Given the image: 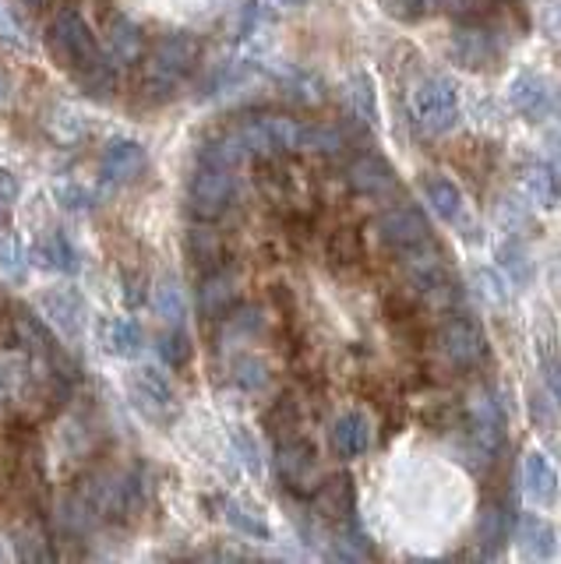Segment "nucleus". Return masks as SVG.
I'll use <instances>...</instances> for the list:
<instances>
[{
  "instance_id": "21",
  "label": "nucleus",
  "mask_w": 561,
  "mask_h": 564,
  "mask_svg": "<svg viewBox=\"0 0 561 564\" xmlns=\"http://www.w3.org/2000/svg\"><path fill=\"white\" fill-rule=\"evenodd\" d=\"M526 191L533 194V202L558 208L561 205V170L558 166H533L526 173Z\"/></svg>"
},
{
  "instance_id": "19",
  "label": "nucleus",
  "mask_w": 561,
  "mask_h": 564,
  "mask_svg": "<svg viewBox=\"0 0 561 564\" xmlns=\"http://www.w3.org/2000/svg\"><path fill=\"white\" fill-rule=\"evenodd\" d=\"M424 198L445 223L463 219V194L452 181H445V176H431V181H424Z\"/></svg>"
},
{
  "instance_id": "22",
  "label": "nucleus",
  "mask_w": 561,
  "mask_h": 564,
  "mask_svg": "<svg viewBox=\"0 0 561 564\" xmlns=\"http://www.w3.org/2000/svg\"><path fill=\"white\" fill-rule=\"evenodd\" d=\"M226 522H230L237 533L251 536V540H272V529L269 522L258 516L255 508L240 505V501H226Z\"/></svg>"
},
{
  "instance_id": "23",
  "label": "nucleus",
  "mask_w": 561,
  "mask_h": 564,
  "mask_svg": "<svg viewBox=\"0 0 561 564\" xmlns=\"http://www.w3.org/2000/svg\"><path fill=\"white\" fill-rule=\"evenodd\" d=\"M36 258H43L46 269H57V272H75V269H78L75 247L67 243V237H61V234L46 237V240L36 247Z\"/></svg>"
},
{
  "instance_id": "16",
  "label": "nucleus",
  "mask_w": 561,
  "mask_h": 564,
  "mask_svg": "<svg viewBox=\"0 0 561 564\" xmlns=\"http://www.w3.org/2000/svg\"><path fill=\"white\" fill-rule=\"evenodd\" d=\"M142 29H138L131 18H114L110 22V35H107V53L114 64H138L142 61Z\"/></svg>"
},
{
  "instance_id": "17",
  "label": "nucleus",
  "mask_w": 561,
  "mask_h": 564,
  "mask_svg": "<svg viewBox=\"0 0 561 564\" xmlns=\"http://www.w3.org/2000/svg\"><path fill=\"white\" fill-rule=\"evenodd\" d=\"M407 275L417 290L424 293H445L452 290V275H449V264L442 261V254H413L407 258Z\"/></svg>"
},
{
  "instance_id": "15",
  "label": "nucleus",
  "mask_w": 561,
  "mask_h": 564,
  "mask_svg": "<svg viewBox=\"0 0 561 564\" xmlns=\"http://www.w3.org/2000/svg\"><path fill=\"white\" fill-rule=\"evenodd\" d=\"M508 102H513L516 110L526 113V117H540L551 106L548 82H543L540 75H530V70H522V75L513 78V88H508Z\"/></svg>"
},
{
  "instance_id": "14",
  "label": "nucleus",
  "mask_w": 561,
  "mask_h": 564,
  "mask_svg": "<svg viewBox=\"0 0 561 564\" xmlns=\"http://www.w3.org/2000/svg\"><path fill=\"white\" fill-rule=\"evenodd\" d=\"M237 296H240V290H237V279L230 272H223V269L205 272L202 286H198V307H202V314L226 317L237 307Z\"/></svg>"
},
{
  "instance_id": "30",
  "label": "nucleus",
  "mask_w": 561,
  "mask_h": 564,
  "mask_svg": "<svg viewBox=\"0 0 561 564\" xmlns=\"http://www.w3.org/2000/svg\"><path fill=\"white\" fill-rule=\"evenodd\" d=\"M460 57L466 67H481L487 57H495V50L487 46V32H481V29L460 32Z\"/></svg>"
},
{
  "instance_id": "32",
  "label": "nucleus",
  "mask_w": 561,
  "mask_h": 564,
  "mask_svg": "<svg viewBox=\"0 0 561 564\" xmlns=\"http://www.w3.org/2000/svg\"><path fill=\"white\" fill-rule=\"evenodd\" d=\"M160 357L170 367H184L191 360V343H187V335L181 328L177 332H166L163 339H160Z\"/></svg>"
},
{
  "instance_id": "3",
  "label": "nucleus",
  "mask_w": 561,
  "mask_h": 564,
  "mask_svg": "<svg viewBox=\"0 0 561 564\" xmlns=\"http://www.w3.org/2000/svg\"><path fill=\"white\" fill-rule=\"evenodd\" d=\"M50 46L57 50L61 64L78 67V75H82V70L96 67L103 57H107V53L99 50L96 35L89 32V25H85V18L75 8H64L54 18V29H50Z\"/></svg>"
},
{
  "instance_id": "5",
  "label": "nucleus",
  "mask_w": 561,
  "mask_h": 564,
  "mask_svg": "<svg viewBox=\"0 0 561 564\" xmlns=\"http://www.w3.org/2000/svg\"><path fill=\"white\" fill-rule=\"evenodd\" d=\"M438 349H442V357L452 367L470 370L487 357V332L477 317H466V314L449 317L442 332H438Z\"/></svg>"
},
{
  "instance_id": "8",
  "label": "nucleus",
  "mask_w": 561,
  "mask_h": 564,
  "mask_svg": "<svg viewBox=\"0 0 561 564\" xmlns=\"http://www.w3.org/2000/svg\"><path fill=\"white\" fill-rule=\"evenodd\" d=\"M346 181H349V187H354L357 194H364V198H385V194L396 191L392 166L385 163L381 155H375V152L357 155L354 163L346 166Z\"/></svg>"
},
{
  "instance_id": "45",
  "label": "nucleus",
  "mask_w": 561,
  "mask_h": 564,
  "mask_svg": "<svg viewBox=\"0 0 561 564\" xmlns=\"http://www.w3.org/2000/svg\"><path fill=\"white\" fill-rule=\"evenodd\" d=\"M558 117H561V99H558Z\"/></svg>"
},
{
  "instance_id": "34",
  "label": "nucleus",
  "mask_w": 561,
  "mask_h": 564,
  "mask_svg": "<svg viewBox=\"0 0 561 564\" xmlns=\"http://www.w3.org/2000/svg\"><path fill=\"white\" fill-rule=\"evenodd\" d=\"M540 370H543V384H548L551 395L561 402V360L551 357V352H543V357H540Z\"/></svg>"
},
{
  "instance_id": "42",
  "label": "nucleus",
  "mask_w": 561,
  "mask_h": 564,
  "mask_svg": "<svg viewBox=\"0 0 561 564\" xmlns=\"http://www.w3.org/2000/svg\"><path fill=\"white\" fill-rule=\"evenodd\" d=\"M279 4H287V8H296V4H304V0H279Z\"/></svg>"
},
{
  "instance_id": "24",
  "label": "nucleus",
  "mask_w": 561,
  "mask_h": 564,
  "mask_svg": "<svg viewBox=\"0 0 561 564\" xmlns=\"http://www.w3.org/2000/svg\"><path fill=\"white\" fill-rule=\"evenodd\" d=\"M107 349L117 357H134L142 349V328H138L131 317H117L107 328Z\"/></svg>"
},
{
  "instance_id": "31",
  "label": "nucleus",
  "mask_w": 561,
  "mask_h": 564,
  "mask_svg": "<svg viewBox=\"0 0 561 564\" xmlns=\"http://www.w3.org/2000/svg\"><path fill=\"white\" fill-rule=\"evenodd\" d=\"M346 96H349V102H354V110H357V117H360V120H375V117H378V106H375V85L367 82L364 75H357L354 82H349Z\"/></svg>"
},
{
  "instance_id": "44",
  "label": "nucleus",
  "mask_w": 561,
  "mask_h": 564,
  "mask_svg": "<svg viewBox=\"0 0 561 564\" xmlns=\"http://www.w3.org/2000/svg\"><path fill=\"white\" fill-rule=\"evenodd\" d=\"M22 4H29V8H40V4H43V0H22Z\"/></svg>"
},
{
  "instance_id": "33",
  "label": "nucleus",
  "mask_w": 561,
  "mask_h": 564,
  "mask_svg": "<svg viewBox=\"0 0 561 564\" xmlns=\"http://www.w3.org/2000/svg\"><path fill=\"white\" fill-rule=\"evenodd\" d=\"M234 378L248 388V392H258V388H266L269 384V375H266V367H261L258 360H251V357H244V360H237V370H234Z\"/></svg>"
},
{
  "instance_id": "40",
  "label": "nucleus",
  "mask_w": 561,
  "mask_h": 564,
  "mask_svg": "<svg viewBox=\"0 0 561 564\" xmlns=\"http://www.w3.org/2000/svg\"><path fill=\"white\" fill-rule=\"evenodd\" d=\"M8 395V381H4V367H0V399Z\"/></svg>"
},
{
  "instance_id": "2",
  "label": "nucleus",
  "mask_w": 561,
  "mask_h": 564,
  "mask_svg": "<svg viewBox=\"0 0 561 564\" xmlns=\"http://www.w3.org/2000/svg\"><path fill=\"white\" fill-rule=\"evenodd\" d=\"M237 198V176L234 166H223V163H205L195 170L187 184V208L195 212V219L202 223H213L219 219L226 208L234 205Z\"/></svg>"
},
{
  "instance_id": "13",
  "label": "nucleus",
  "mask_w": 561,
  "mask_h": 564,
  "mask_svg": "<svg viewBox=\"0 0 561 564\" xmlns=\"http://www.w3.org/2000/svg\"><path fill=\"white\" fill-rule=\"evenodd\" d=\"M131 392L134 402L152 416L173 410V384L160 367H138V375L131 378Z\"/></svg>"
},
{
  "instance_id": "43",
  "label": "nucleus",
  "mask_w": 561,
  "mask_h": 564,
  "mask_svg": "<svg viewBox=\"0 0 561 564\" xmlns=\"http://www.w3.org/2000/svg\"><path fill=\"white\" fill-rule=\"evenodd\" d=\"M551 141H554V152H558V155H561V134H554V138H551Z\"/></svg>"
},
{
  "instance_id": "6",
  "label": "nucleus",
  "mask_w": 561,
  "mask_h": 564,
  "mask_svg": "<svg viewBox=\"0 0 561 564\" xmlns=\"http://www.w3.org/2000/svg\"><path fill=\"white\" fill-rule=\"evenodd\" d=\"M314 445L301 434H290L287 441L279 437V452H276V466L283 484L296 494H314V469H319V458H314Z\"/></svg>"
},
{
  "instance_id": "37",
  "label": "nucleus",
  "mask_w": 561,
  "mask_h": 564,
  "mask_svg": "<svg viewBox=\"0 0 561 564\" xmlns=\"http://www.w3.org/2000/svg\"><path fill=\"white\" fill-rule=\"evenodd\" d=\"M442 4H445L452 14L470 18V14H481V11L487 8V0H442Z\"/></svg>"
},
{
  "instance_id": "20",
  "label": "nucleus",
  "mask_w": 561,
  "mask_h": 564,
  "mask_svg": "<svg viewBox=\"0 0 561 564\" xmlns=\"http://www.w3.org/2000/svg\"><path fill=\"white\" fill-rule=\"evenodd\" d=\"M519 540H522V554L530 561H548L554 554V529L543 522L540 516H526L519 522Z\"/></svg>"
},
{
  "instance_id": "36",
  "label": "nucleus",
  "mask_w": 561,
  "mask_h": 564,
  "mask_svg": "<svg viewBox=\"0 0 561 564\" xmlns=\"http://www.w3.org/2000/svg\"><path fill=\"white\" fill-rule=\"evenodd\" d=\"M431 4H434V0H385V8H389L392 14H399V18H420Z\"/></svg>"
},
{
  "instance_id": "7",
  "label": "nucleus",
  "mask_w": 561,
  "mask_h": 564,
  "mask_svg": "<svg viewBox=\"0 0 561 564\" xmlns=\"http://www.w3.org/2000/svg\"><path fill=\"white\" fill-rule=\"evenodd\" d=\"M375 229H378V237L385 243L396 247V251H417V247H424L431 240L428 219L420 216L417 208H407V205L389 208L385 216H378Z\"/></svg>"
},
{
  "instance_id": "39",
  "label": "nucleus",
  "mask_w": 561,
  "mask_h": 564,
  "mask_svg": "<svg viewBox=\"0 0 561 564\" xmlns=\"http://www.w3.org/2000/svg\"><path fill=\"white\" fill-rule=\"evenodd\" d=\"M4 99H8V78L0 75V102H4Z\"/></svg>"
},
{
  "instance_id": "12",
  "label": "nucleus",
  "mask_w": 561,
  "mask_h": 564,
  "mask_svg": "<svg viewBox=\"0 0 561 564\" xmlns=\"http://www.w3.org/2000/svg\"><path fill=\"white\" fill-rule=\"evenodd\" d=\"M311 501H314V511H319L322 519H349L354 516V508H357V494H354V480L349 476H328L325 484L314 487L311 494Z\"/></svg>"
},
{
  "instance_id": "35",
  "label": "nucleus",
  "mask_w": 561,
  "mask_h": 564,
  "mask_svg": "<svg viewBox=\"0 0 561 564\" xmlns=\"http://www.w3.org/2000/svg\"><path fill=\"white\" fill-rule=\"evenodd\" d=\"M0 40L11 43V46H22L25 43V35H22V25H19V18H14L4 4H0Z\"/></svg>"
},
{
  "instance_id": "18",
  "label": "nucleus",
  "mask_w": 561,
  "mask_h": 564,
  "mask_svg": "<svg viewBox=\"0 0 561 564\" xmlns=\"http://www.w3.org/2000/svg\"><path fill=\"white\" fill-rule=\"evenodd\" d=\"M473 431H477L484 452H495L505 441V413L490 395L473 399Z\"/></svg>"
},
{
  "instance_id": "1",
  "label": "nucleus",
  "mask_w": 561,
  "mask_h": 564,
  "mask_svg": "<svg viewBox=\"0 0 561 564\" xmlns=\"http://www.w3.org/2000/svg\"><path fill=\"white\" fill-rule=\"evenodd\" d=\"M198 61V40L187 32H166L160 43L152 46L149 61H145V93L149 99H166L173 96L191 67Z\"/></svg>"
},
{
  "instance_id": "9",
  "label": "nucleus",
  "mask_w": 561,
  "mask_h": 564,
  "mask_svg": "<svg viewBox=\"0 0 561 564\" xmlns=\"http://www.w3.org/2000/svg\"><path fill=\"white\" fill-rule=\"evenodd\" d=\"M328 445L339 458H357L371 448V420L360 410H349L336 416V423L328 427Z\"/></svg>"
},
{
  "instance_id": "25",
  "label": "nucleus",
  "mask_w": 561,
  "mask_h": 564,
  "mask_svg": "<svg viewBox=\"0 0 561 564\" xmlns=\"http://www.w3.org/2000/svg\"><path fill=\"white\" fill-rule=\"evenodd\" d=\"M152 307H155V314H160L163 322H170V325H181V322H184V314H187L184 293H181L177 282H160V286H155V296H152Z\"/></svg>"
},
{
  "instance_id": "28",
  "label": "nucleus",
  "mask_w": 561,
  "mask_h": 564,
  "mask_svg": "<svg viewBox=\"0 0 561 564\" xmlns=\"http://www.w3.org/2000/svg\"><path fill=\"white\" fill-rule=\"evenodd\" d=\"M46 304L54 311V322L64 328V332H78V322H82V300L75 293H46Z\"/></svg>"
},
{
  "instance_id": "11",
  "label": "nucleus",
  "mask_w": 561,
  "mask_h": 564,
  "mask_svg": "<svg viewBox=\"0 0 561 564\" xmlns=\"http://www.w3.org/2000/svg\"><path fill=\"white\" fill-rule=\"evenodd\" d=\"M99 166H103V176H107L110 184H128L145 170V149L131 138H117L107 145V152H103Z\"/></svg>"
},
{
  "instance_id": "27",
  "label": "nucleus",
  "mask_w": 561,
  "mask_h": 564,
  "mask_svg": "<svg viewBox=\"0 0 561 564\" xmlns=\"http://www.w3.org/2000/svg\"><path fill=\"white\" fill-rule=\"evenodd\" d=\"M191 254H195V261L205 272L223 269V240L213 229H195V234H191Z\"/></svg>"
},
{
  "instance_id": "41",
  "label": "nucleus",
  "mask_w": 561,
  "mask_h": 564,
  "mask_svg": "<svg viewBox=\"0 0 561 564\" xmlns=\"http://www.w3.org/2000/svg\"><path fill=\"white\" fill-rule=\"evenodd\" d=\"M4 202H8V198H4V194H0V226H4V223H8V212H4Z\"/></svg>"
},
{
  "instance_id": "38",
  "label": "nucleus",
  "mask_w": 561,
  "mask_h": 564,
  "mask_svg": "<svg viewBox=\"0 0 561 564\" xmlns=\"http://www.w3.org/2000/svg\"><path fill=\"white\" fill-rule=\"evenodd\" d=\"M0 194H4V198H14V181L8 176V170H0Z\"/></svg>"
},
{
  "instance_id": "26",
  "label": "nucleus",
  "mask_w": 561,
  "mask_h": 564,
  "mask_svg": "<svg viewBox=\"0 0 561 564\" xmlns=\"http://www.w3.org/2000/svg\"><path fill=\"white\" fill-rule=\"evenodd\" d=\"M505 540H508V516H505L498 505H487L481 511V543H484V554H495Z\"/></svg>"
},
{
  "instance_id": "10",
  "label": "nucleus",
  "mask_w": 561,
  "mask_h": 564,
  "mask_svg": "<svg viewBox=\"0 0 561 564\" xmlns=\"http://www.w3.org/2000/svg\"><path fill=\"white\" fill-rule=\"evenodd\" d=\"M522 490L533 505H554L558 501V469L551 466V458L543 452H530L522 458Z\"/></svg>"
},
{
  "instance_id": "4",
  "label": "nucleus",
  "mask_w": 561,
  "mask_h": 564,
  "mask_svg": "<svg viewBox=\"0 0 561 564\" xmlns=\"http://www.w3.org/2000/svg\"><path fill=\"white\" fill-rule=\"evenodd\" d=\"M410 110L428 134H445L460 120V93L449 78H431L413 93Z\"/></svg>"
},
{
  "instance_id": "29",
  "label": "nucleus",
  "mask_w": 561,
  "mask_h": 564,
  "mask_svg": "<svg viewBox=\"0 0 561 564\" xmlns=\"http://www.w3.org/2000/svg\"><path fill=\"white\" fill-rule=\"evenodd\" d=\"M498 261H501V269L508 272V279H513V286H526L530 282V275H533V264H530V258L522 254V247L519 243H505L501 251H498Z\"/></svg>"
}]
</instances>
